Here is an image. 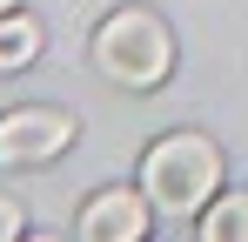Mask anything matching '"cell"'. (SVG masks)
Returning <instances> with one entry per match:
<instances>
[{
	"label": "cell",
	"instance_id": "obj_1",
	"mask_svg": "<svg viewBox=\"0 0 248 242\" xmlns=\"http://www.w3.org/2000/svg\"><path fill=\"white\" fill-rule=\"evenodd\" d=\"M141 189L161 215H202L221 195V148L208 135H161L141 155Z\"/></svg>",
	"mask_w": 248,
	"mask_h": 242
},
{
	"label": "cell",
	"instance_id": "obj_2",
	"mask_svg": "<svg viewBox=\"0 0 248 242\" xmlns=\"http://www.w3.org/2000/svg\"><path fill=\"white\" fill-rule=\"evenodd\" d=\"M94 68L114 81V87H161L174 68V34H168L161 14L148 7H114L101 27H94Z\"/></svg>",
	"mask_w": 248,
	"mask_h": 242
},
{
	"label": "cell",
	"instance_id": "obj_3",
	"mask_svg": "<svg viewBox=\"0 0 248 242\" xmlns=\"http://www.w3.org/2000/svg\"><path fill=\"white\" fill-rule=\"evenodd\" d=\"M74 148V115L67 108H14L0 115V161L7 168H41V161Z\"/></svg>",
	"mask_w": 248,
	"mask_h": 242
},
{
	"label": "cell",
	"instance_id": "obj_4",
	"mask_svg": "<svg viewBox=\"0 0 248 242\" xmlns=\"http://www.w3.org/2000/svg\"><path fill=\"white\" fill-rule=\"evenodd\" d=\"M148 222H155L148 189H101V195L81 208V236L87 242H141Z\"/></svg>",
	"mask_w": 248,
	"mask_h": 242
},
{
	"label": "cell",
	"instance_id": "obj_5",
	"mask_svg": "<svg viewBox=\"0 0 248 242\" xmlns=\"http://www.w3.org/2000/svg\"><path fill=\"white\" fill-rule=\"evenodd\" d=\"M34 54H41V20L20 14V7H7V14H0V74L27 68Z\"/></svg>",
	"mask_w": 248,
	"mask_h": 242
},
{
	"label": "cell",
	"instance_id": "obj_6",
	"mask_svg": "<svg viewBox=\"0 0 248 242\" xmlns=\"http://www.w3.org/2000/svg\"><path fill=\"white\" fill-rule=\"evenodd\" d=\"M202 242H248V195H221L195 215Z\"/></svg>",
	"mask_w": 248,
	"mask_h": 242
},
{
	"label": "cell",
	"instance_id": "obj_7",
	"mask_svg": "<svg viewBox=\"0 0 248 242\" xmlns=\"http://www.w3.org/2000/svg\"><path fill=\"white\" fill-rule=\"evenodd\" d=\"M20 229H27V215H20V202H7V195H0V242H14Z\"/></svg>",
	"mask_w": 248,
	"mask_h": 242
},
{
	"label": "cell",
	"instance_id": "obj_8",
	"mask_svg": "<svg viewBox=\"0 0 248 242\" xmlns=\"http://www.w3.org/2000/svg\"><path fill=\"white\" fill-rule=\"evenodd\" d=\"M7 7H14V0H0V14H7Z\"/></svg>",
	"mask_w": 248,
	"mask_h": 242
}]
</instances>
